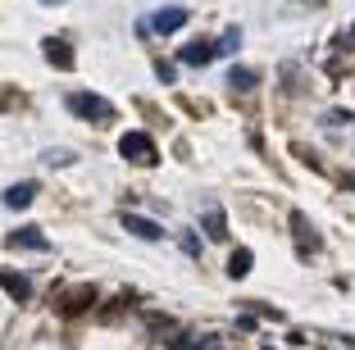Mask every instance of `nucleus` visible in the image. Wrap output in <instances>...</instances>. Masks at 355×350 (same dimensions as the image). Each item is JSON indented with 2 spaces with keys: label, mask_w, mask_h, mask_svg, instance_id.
<instances>
[{
  "label": "nucleus",
  "mask_w": 355,
  "mask_h": 350,
  "mask_svg": "<svg viewBox=\"0 0 355 350\" xmlns=\"http://www.w3.org/2000/svg\"><path fill=\"white\" fill-rule=\"evenodd\" d=\"M69 114H78L87 123H110V119H114V105L105 100V96H96V91H73L69 96Z\"/></svg>",
  "instance_id": "1"
},
{
  "label": "nucleus",
  "mask_w": 355,
  "mask_h": 350,
  "mask_svg": "<svg viewBox=\"0 0 355 350\" xmlns=\"http://www.w3.org/2000/svg\"><path fill=\"white\" fill-rule=\"evenodd\" d=\"M119 155L132 159V164H155V141L146 132H123L119 137Z\"/></svg>",
  "instance_id": "2"
},
{
  "label": "nucleus",
  "mask_w": 355,
  "mask_h": 350,
  "mask_svg": "<svg viewBox=\"0 0 355 350\" xmlns=\"http://www.w3.org/2000/svg\"><path fill=\"white\" fill-rule=\"evenodd\" d=\"M292 237H296V246H301V255H305V259H314L319 250H324V241H319V232H314L310 214H301V209L292 214Z\"/></svg>",
  "instance_id": "3"
},
{
  "label": "nucleus",
  "mask_w": 355,
  "mask_h": 350,
  "mask_svg": "<svg viewBox=\"0 0 355 350\" xmlns=\"http://www.w3.org/2000/svg\"><path fill=\"white\" fill-rule=\"evenodd\" d=\"M182 23H187V10H182V5H168V10H159V14H150V19H146V32L168 37V32H178Z\"/></svg>",
  "instance_id": "4"
},
{
  "label": "nucleus",
  "mask_w": 355,
  "mask_h": 350,
  "mask_svg": "<svg viewBox=\"0 0 355 350\" xmlns=\"http://www.w3.org/2000/svg\"><path fill=\"white\" fill-rule=\"evenodd\" d=\"M5 246L10 250H51V241H46L42 227H14L10 237H5Z\"/></svg>",
  "instance_id": "5"
},
{
  "label": "nucleus",
  "mask_w": 355,
  "mask_h": 350,
  "mask_svg": "<svg viewBox=\"0 0 355 350\" xmlns=\"http://www.w3.org/2000/svg\"><path fill=\"white\" fill-rule=\"evenodd\" d=\"M42 55L55 64V69H73V46L64 42V37H46V42H42Z\"/></svg>",
  "instance_id": "6"
},
{
  "label": "nucleus",
  "mask_w": 355,
  "mask_h": 350,
  "mask_svg": "<svg viewBox=\"0 0 355 350\" xmlns=\"http://www.w3.org/2000/svg\"><path fill=\"white\" fill-rule=\"evenodd\" d=\"M119 223H123L132 237H141V241H159V237H164V227L150 223V218H141V214H119Z\"/></svg>",
  "instance_id": "7"
},
{
  "label": "nucleus",
  "mask_w": 355,
  "mask_h": 350,
  "mask_svg": "<svg viewBox=\"0 0 355 350\" xmlns=\"http://www.w3.org/2000/svg\"><path fill=\"white\" fill-rule=\"evenodd\" d=\"M0 291H10L14 300H32V282L23 273H10V268H0Z\"/></svg>",
  "instance_id": "8"
},
{
  "label": "nucleus",
  "mask_w": 355,
  "mask_h": 350,
  "mask_svg": "<svg viewBox=\"0 0 355 350\" xmlns=\"http://www.w3.org/2000/svg\"><path fill=\"white\" fill-rule=\"evenodd\" d=\"M32 200H37V182H19V186L5 191V205H10V209H28Z\"/></svg>",
  "instance_id": "9"
},
{
  "label": "nucleus",
  "mask_w": 355,
  "mask_h": 350,
  "mask_svg": "<svg viewBox=\"0 0 355 350\" xmlns=\"http://www.w3.org/2000/svg\"><path fill=\"white\" fill-rule=\"evenodd\" d=\"M92 305H96V287H78L69 300H60L64 314H83V309H92Z\"/></svg>",
  "instance_id": "10"
},
{
  "label": "nucleus",
  "mask_w": 355,
  "mask_h": 350,
  "mask_svg": "<svg viewBox=\"0 0 355 350\" xmlns=\"http://www.w3.org/2000/svg\"><path fill=\"white\" fill-rule=\"evenodd\" d=\"M200 227H205L209 241H228V223H223L219 209H205V214H200Z\"/></svg>",
  "instance_id": "11"
},
{
  "label": "nucleus",
  "mask_w": 355,
  "mask_h": 350,
  "mask_svg": "<svg viewBox=\"0 0 355 350\" xmlns=\"http://www.w3.org/2000/svg\"><path fill=\"white\" fill-rule=\"evenodd\" d=\"M251 264H255V255L246 246H237V250H232V259H228V278H246V273H251Z\"/></svg>",
  "instance_id": "12"
},
{
  "label": "nucleus",
  "mask_w": 355,
  "mask_h": 350,
  "mask_svg": "<svg viewBox=\"0 0 355 350\" xmlns=\"http://www.w3.org/2000/svg\"><path fill=\"white\" fill-rule=\"evenodd\" d=\"M255 82H260V73H255V69H228V87H232V91H251Z\"/></svg>",
  "instance_id": "13"
},
{
  "label": "nucleus",
  "mask_w": 355,
  "mask_h": 350,
  "mask_svg": "<svg viewBox=\"0 0 355 350\" xmlns=\"http://www.w3.org/2000/svg\"><path fill=\"white\" fill-rule=\"evenodd\" d=\"M209 60H214V46H205V42H196V46L182 51V64H209Z\"/></svg>",
  "instance_id": "14"
},
{
  "label": "nucleus",
  "mask_w": 355,
  "mask_h": 350,
  "mask_svg": "<svg viewBox=\"0 0 355 350\" xmlns=\"http://www.w3.org/2000/svg\"><path fill=\"white\" fill-rule=\"evenodd\" d=\"M237 46H241V32H237V28H228V32L219 37V46H214V51H219V55H232Z\"/></svg>",
  "instance_id": "15"
},
{
  "label": "nucleus",
  "mask_w": 355,
  "mask_h": 350,
  "mask_svg": "<svg viewBox=\"0 0 355 350\" xmlns=\"http://www.w3.org/2000/svg\"><path fill=\"white\" fill-rule=\"evenodd\" d=\"M182 250H187V255H191V259H196V255H200V237H196V232H182Z\"/></svg>",
  "instance_id": "16"
},
{
  "label": "nucleus",
  "mask_w": 355,
  "mask_h": 350,
  "mask_svg": "<svg viewBox=\"0 0 355 350\" xmlns=\"http://www.w3.org/2000/svg\"><path fill=\"white\" fill-rule=\"evenodd\" d=\"M155 73H159V82H178V69H173V64H155Z\"/></svg>",
  "instance_id": "17"
},
{
  "label": "nucleus",
  "mask_w": 355,
  "mask_h": 350,
  "mask_svg": "<svg viewBox=\"0 0 355 350\" xmlns=\"http://www.w3.org/2000/svg\"><path fill=\"white\" fill-rule=\"evenodd\" d=\"M173 350H200V341H191V337H178V341H173Z\"/></svg>",
  "instance_id": "18"
},
{
  "label": "nucleus",
  "mask_w": 355,
  "mask_h": 350,
  "mask_svg": "<svg viewBox=\"0 0 355 350\" xmlns=\"http://www.w3.org/2000/svg\"><path fill=\"white\" fill-rule=\"evenodd\" d=\"M346 182H351V186H355V173H351V177H346Z\"/></svg>",
  "instance_id": "19"
},
{
  "label": "nucleus",
  "mask_w": 355,
  "mask_h": 350,
  "mask_svg": "<svg viewBox=\"0 0 355 350\" xmlns=\"http://www.w3.org/2000/svg\"><path fill=\"white\" fill-rule=\"evenodd\" d=\"M46 5H60V0H46Z\"/></svg>",
  "instance_id": "20"
}]
</instances>
